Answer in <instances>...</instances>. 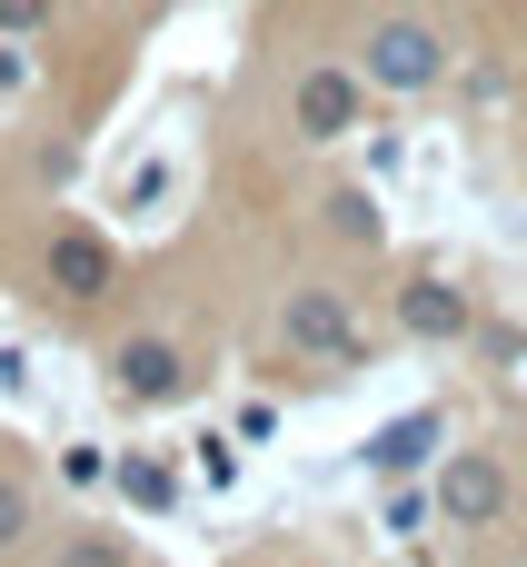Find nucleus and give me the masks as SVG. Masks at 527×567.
<instances>
[{
	"mask_svg": "<svg viewBox=\"0 0 527 567\" xmlns=\"http://www.w3.org/2000/svg\"><path fill=\"white\" fill-rule=\"evenodd\" d=\"M359 80L369 90H438L448 80V40L428 20H379L369 50H359Z\"/></svg>",
	"mask_w": 527,
	"mask_h": 567,
	"instance_id": "f257e3e1",
	"label": "nucleus"
},
{
	"mask_svg": "<svg viewBox=\"0 0 527 567\" xmlns=\"http://www.w3.org/2000/svg\"><path fill=\"white\" fill-rule=\"evenodd\" d=\"M279 339L299 349V359H359L369 339H359V309H349V289H289V309H279Z\"/></svg>",
	"mask_w": 527,
	"mask_h": 567,
	"instance_id": "f03ea898",
	"label": "nucleus"
},
{
	"mask_svg": "<svg viewBox=\"0 0 527 567\" xmlns=\"http://www.w3.org/2000/svg\"><path fill=\"white\" fill-rule=\"evenodd\" d=\"M438 518H458V528H498V518H508V468L478 458V449H458V458L438 468Z\"/></svg>",
	"mask_w": 527,
	"mask_h": 567,
	"instance_id": "7ed1b4c3",
	"label": "nucleus"
},
{
	"mask_svg": "<svg viewBox=\"0 0 527 567\" xmlns=\"http://www.w3.org/2000/svg\"><path fill=\"white\" fill-rule=\"evenodd\" d=\"M359 100H369L359 70H309L289 90V120H299V140H339V130H359Z\"/></svg>",
	"mask_w": 527,
	"mask_h": 567,
	"instance_id": "20e7f679",
	"label": "nucleus"
},
{
	"mask_svg": "<svg viewBox=\"0 0 527 567\" xmlns=\"http://www.w3.org/2000/svg\"><path fill=\"white\" fill-rule=\"evenodd\" d=\"M110 269H120V259H110L100 229H60V239H50V289H60V299H100Z\"/></svg>",
	"mask_w": 527,
	"mask_h": 567,
	"instance_id": "39448f33",
	"label": "nucleus"
},
{
	"mask_svg": "<svg viewBox=\"0 0 527 567\" xmlns=\"http://www.w3.org/2000/svg\"><path fill=\"white\" fill-rule=\"evenodd\" d=\"M110 369H120V389H130L140 409H159V399H179V389H189V359H179L169 339H130Z\"/></svg>",
	"mask_w": 527,
	"mask_h": 567,
	"instance_id": "423d86ee",
	"label": "nucleus"
},
{
	"mask_svg": "<svg viewBox=\"0 0 527 567\" xmlns=\"http://www.w3.org/2000/svg\"><path fill=\"white\" fill-rule=\"evenodd\" d=\"M399 329H409V339H468V299H458L448 279H409V289H399Z\"/></svg>",
	"mask_w": 527,
	"mask_h": 567,
	"instance_id": "0eeeda50",
	"label": "nucleus"
},
{
	"mask_svg": "<svg viewBox=\"0 0 527 567\" xmlns=\"http://www.w3.org/2000/svg\"><path fill=\"white\" fill-rule=\"evenodd\" d=\"M428 449H438V409H409V419H389V429H379V439H369L359 458H369L379 478H409V468H418Z\"/></svg>",
	"mask_w": 527,
	"mask_h": 567,
	"instance_id": "6e6552de",
	"label": "nucleus"
},
{
	"mask_svg": "<svg viewBox=\"0 0 527 567\" xmlns=\"http://www.w3.org/2000/svg\"><path fill=\"white\" fill-rule=\"evenodd\" d=\"M60 567H130V548H120V538H100V528H80V538L60 548Z\"/></svg>",
	"mask_w": 527,
	"mask_h": 567,
	"instance_id": "1a4fd4ad",
	"label": "nucleus"
},
{
	"mask_svg": "<svg viewBox=\"0 0 527 567\" xmlns=\"http://www.w3.org/2000/svg\"><path fill=\"white\" fill-rule=\"evenodd\" d=\"M329 219H339L349 239H379V209H369V189H339V199H329Z\"/></svg>",
	"mask_w": 527,
	"mask_h": 567,
	"instance_id": "9d476101",
	"label": "nucleus"
},
{
	"mask_svg": "<svg viewBox=\"0 0 527 567\" xmlns=\"http://www.w3.org/2000/svg\"><path fill=\"white\" fill-rule=\"evenodd\" d=\"M120 488H130L140 508H169V468H149V458H130V468H120Z\"/></svg>",
	"mask_w": 527,
	"mask_h": 567,
	"instance_id": "9b49d317",
	"label": "nucleus"
},
{
	"mask_svg": "<svg viewBox=\"0 0 527 567\" xmlns=\"http://www.w3.org/2000/svg\"><path fill=\"white\" fill-rule=\"evenodd\" d=\"M428 518H438V498H418V488H399V498H389V538H418Z\"/></svg>",
	"mask_w": 527,
	"mask_h": 567,
	"instance_id": "f8f14e48",
	"label": "nucleus"
},
{
	"mask_svg": "<svg viewBox=\"0 0 527 567\" xmlns=\"http://www.w3.org/2000/svg\"><path fill=\"white\" fill-rule=\"evenodd\" d=\"M20 538H30V488L0 478V548H20Z\"/></svg>",
	"mask_w": 527,
	"mask_h": 567,
	"instance_id": "ddd939ff",
	"label": "nucleus"
},
{
	"mask_svg": "<svg viewBox=\"0 0 527 567\" xmlns=\"http://www.w3.org/2000/svg\"><path fill=\"white\" fill-rule=\"evenodd\" d=\"M40 20H50V0H0V30H10V40H20V30H40Z\"/></svg>",
	"mask_w": 527,
	"mask_h": 567,
	"instance_id": "4468645a",
	"label": "nucleus"
}]
</instances>
